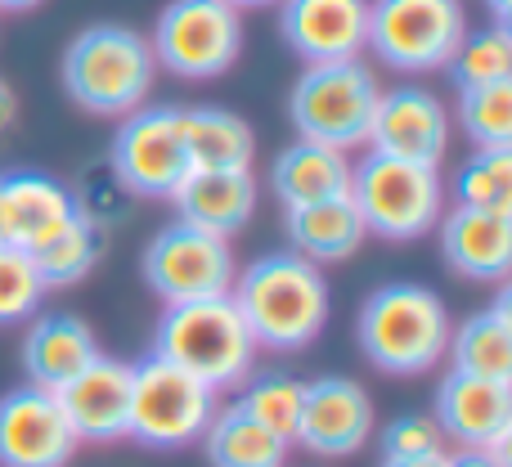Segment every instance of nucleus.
Returning a JSON list of instances; mask_svg holds the SVG:
<instances>
[{"label": "nucleus", "instance_id": "31", "mask_svg": "<svg viewBox=\"0 0 512 467\" xmlns=\"http://www.w3.org/2000/svg\"><path fill=\"white\" fill-rule=\"evenodd\" d=\"M459 126L477 149H512V81L459 90Z\"/></svg>", "mask_w": 512, "mask_h": 467}, {"label": "nucleus", "instance_id": "25", "mask_svg": "<svg viewBox=\"0 0 512 467\" xmlns=\"http://www.w3.org/2000/svg\"><path fill=\"white\" fill-rule=\"evenodd\" d=\"M185 149L194 171H252L256 135L230 108H185Z\"/></svg>", "mask_w": 512, "mask_h": 467}, {"label": "nucleus", "instance_id": "20", "mask_svg": "<svg viewBox=\"0 0 512 467\" xmlns=\"http://www.w3.org/2000/svg\"><path fill=\"white\" fill-rule=\"evenodd\" d=\"M99 342L90 333L86 319L77 315H45L32 319L23 337V373H27V387H41V391H63L90 360H99Z\"/></svg>", "mask_w": 512, "mask_h": 467}, {"label": "nucleus", "instance_id": "5", "mask_svg": "<svg viewBox=\"0 0 512 467\" xmlns=\"http://www.w3.org/2000/svg\"><path fill=\"white\" fill-rule=\"evenodd\" d=\"M346 198L355 203L364 230L391 238V243L432 234L445 216L441 167H418V162H400L373 149L360 162H351V194Z\"/></svg>", "mask_w": 512, "mask_h": 467}, {"label": "nucleus", "instance_id": "26", "mask_svg": "<svg viewBox=\"0 0 512 467\" xmlns=\"http://www.w3.org/2000/svg\"><path fill=\"white\" fill-rule=\"evenodd\" d=\"M203 450L212 467H283L288 459V441L265 432L239 405L216 409L203 432Z\"/></svg>", "mask_w": 512, "mask_h": 467}, {"label": "nucleus", "instance_id": "36", "mask_svg": "<svg viewBox=\"0 0 512 467\" xmlns=\"http://www.w3.org/2000/svg\"><path fill=\"white\" fill-rule=\"evenodd\" d=\"M382 467H445V454H432V459H382Z\"/></svg>", "mask_w": 512, "mask_h": 467}, {"label": "nucleus", "instance_id": "13", "mask_svg": "<svg viewBox=\"0 0 512 467\" xmlns=\"http://www.w3.org/2000/svg\"><path fill=\"white\" fill-rule=\"evenodd\" d=\"M369 432H373V400L355 378L324 373V378L306 382L297 445H306L319 459H351V454H360L369 445Z\"/></svg>", "mask_w": 512, "mask_h": 467}, {"label": "nucleus", "instance_id": "8", "mask_svg": "<svg viewBox=\"0 0 512 467\" xmlns=\"http://www.w3.org/2000/svg\"><path fill=\"white\" fill-rule=\"evenodd\" d=\"M149 50L171 77H221L243 50V18L225 0H167L153 23Z\"/></svg>", "mask_w": 512, "mask_h": 467}, {"label": "nucleus", "instance_id": "2", "mask_svg": "<svg viewBox=\"0 0 512 467\" xmlns=\"http://www.w3.org/2000/svg\"><path fill=\"white\" fill-rule=\"evenodd\" d=\"M59 77L77 108L95 117H126L149 104L158 59L149 50V36H140L135 27L95 23L68 41Z\"/></svg>", "mask_w": 512, "mask_h": 467}, {"label": "nucleus", "instance_id": "38", "mask_svg": "<svg viewBox=\"0 0 512 467\" xmlns=\"http://www.w3.org/2000/svg\"><path fill=\"white\" fill-rule=\"evenodd\" d=\"M36 5H41V0H0L5 14H27V9H36Z\"/></svg>", "mask_w": 512, "mask_h": 467}, {"label": "nucleus", "instance_id": "3", "mask_svg": "<svg viewBox=\"0 0 512 467\" xmlns=\"http://www.w3.org/2000/svg\"><path fill=\"white\" fill-rule=\"evenodd\" d=\"M256 351L261 346L252 342L248 324H243L230 297L167 306L158 328H153V355L185 369L189 378H198L212 391L243 387L252 378Z\"/></svg>", "mask_w": 512, "mask_h": 467}, {"label": "nucleus", "instance_id": "18", "mask_svg": "<svg viewBox=\"0 0 512 467\" xmlns=\"http://www.w3.org/2000/svg\"><path fill=\"white\" fill-rule=\"evenodd\" d=\"M77 216V198L45 171H9L0 176V243L36 252L50 234Z\"/></svg>", "mask_w": 512, "mask_h": 467}, {"label": "nucleus", "instance_id": "29", "mask_svg": "<svg viewBox=\"0 0 512 467\" xmlns=\"http://www.w3.org/2000/svg\"><path fill=\"white\" fill-rule=\"evenodd\" d=\"M454 207L472 212H512V149H472L454 176Z\"/></svg>", "mask_w": 512, "mask_h": 467}, {"label": "nucleus", "instance_id": "1", "mask_svg": "<svg viewBox=\"0 0 512 467\" xmlns=\"http://www.w3.org/2000/svg\"><path fill=\"white\" fill-rule=\"evenodd\" d=\"M234 310L265 351H301L328 324V283L315 261L297 252H265L234 274Z\"/></svg>", "mask_w": 512, "mask_h": 467}, {"label": "nucleus", "instance_id": "35", "mask_svg": "<svg viewBox=\"0 0 512 467\" xmlns=\"http://www.w3.org/2000/svg\"><path fill=\"white\" fill-rule=\"evenodd\" d=\"M14 117H18V99H14V90L0 81V135L14 126Z\"/></svg>", "mask_w": 512, "mask_h": 467}, {"label": "nucleus", "instance_id": "21", "mask_svg": "<svg viewBox=\"0 0 512 467\" xmlns=\"http://www.w3.org/2000/svg\"><path fill=\"white\" fill-rule=\"evenodd\" d=\"M270 189L283 203V212L346 198L351 194V158L342 149H328V144L297 140L270 162Z\"/></svg>", "mask_w": 512, "mask_h": 467}, {"label": "nucleus", "instance_id": "23", "mask_svg": "<svg viewBox=\"0 0 512 467\" xmlns=\"http://www.w3.org/2000/svg\"><path fill=\"white\" fill-rule=\"evenodd\" d=\"M450 369L472 373V378L490 382H512V310L508 292H499L495 306L468 315L459 328H450Z\"/></svg>", "mask_w": 512, "mask_h": 467}, {"label": "nucleus", "instance_id": "33", "mask_svg": "<svg viewBox=\"0 0 512 467\" xmlns=\"http://www.w3.org/2000/svg\"><path fill=\"white\" fill-rule=\"evenodd\" d=\"M382 459H432L445 454V432L432 414H400L378 436Z\"/></svg>", "mask_w": 512, "mask_h": 467}, {"label": "nucleus", "instance_id": "14", "mask_svg": "<svg viewBox=\"0 0 512 467\" xmlns=\"http://www.w3.org/2000/svg\"><path fill=\"white\" fill-rule=\"evenodd\" d=\"M77 445L50 391L18 387L0 396V467H68Z\"/></svg>", "mask_w": 512, "mask_h": 467}, {"label": "nucleus", "instance_id": "30", "mask_svg": "<svg viewBox=\"0 0 512 467\" xmlns=\"http://www.w3.org/2000/svg\"><path fill=\"white\" fill-rule=\"evenodd\" d=\"M450 81L459 90L495 86V81H512V36L508 27H481L459 41V50L450 54Z\"/></svg>", "mask_w": 512, "mask_h": 467}, {"label": "nucleus", "instance_id": "24", "mask_svg": "<svg viewBox=\"0 0 512 467\" xmlns=\"http://www.w3.org/2000/svg\"><path fill=\"white\" fill-rule=\"evenodd\" d=\"M288 238L292 252L306 261L324 265V261H346L360 252V243L369 238L360 212L351 198H328V203H310V207H292L288 212Z\"/></svg>", "mask_w": 512, "mask_h": 467}, {"label": "nucleus", "instance_id": "34", "mask_svg": "<svg viewBox=\"0 0 512 467\" xmlns=\"http://www.w3.org/2000/svg\"><path fill=\"white\" fill-rule=\"evenodd\" d=\"M445 467H508V450H459L445 454Z\"/></svg>", "mask_w": 512, "mask_h": 467}, {"label": "nucleus", "instance_id": "19", "mask_svg": "<svg viewBox=\"0 0 512 467\" xmlns=\"http://www.w3.org/2000/svg\"><path fill=\"white\" fill-rule=\"evenodd\" d=\"M441 256L459 279L504 283L512 270V212L454 207L441 221Z\"/></svg>", "mask_w": 512, "mask_h": 467}, {"label": "nucleus", "instance_id": "39", "mask_svg": "<svg viewBox=\"0 0 512 467\" xmlns=\"http://www.w3.org/2000/svg\"><path fill=\"white\" fill-rule=\"evenodd\" d=\"M225 5H234V9H256V5H279V0H225Z\"/></svg>", "mask_w": 512, "mask_h": 467}, {"label": "nucleus", "instance_id": "7", "mask_svg": "<svg viewBox=\"0 0 512 467\" xmlns=\"http://www.w3.org/2000/svg\"><path fill=\"white\" fill-rule=\"evenodd\" d=\"M468 36L463 0H369L373 59L396 72H436Z\"/></svg>", "mask_w": 512, "mask_h": 467}, {"label": "nucleus", "instance_id": "9", "mask_svg": "<svg viewBox=\"0 0 512 467\" xmlns=\"http://www.w3.org/2000/svg\"><path fill=\"white\" fill-rule=\"evenodd\" d=\"M216 414V391L189 378L176 364L149 360L131 364V423L126 436H135L149 450H180L198 441Z\"/></svg>", "mask_w": 512, "mask_h": 467}, {"label": "nucleus", "instance_id": "22", "mask_svg": "<svg viewBox=\"0 0 512 467\" xmlns=\"http://www.w3.org/2000/svg\"><path fill=\"white\" fill-rule=\"evenodd\" d=\"M180 207V221L198 230L230 238L252 221L256 212V180L252 171H194L171 198Z\"/></svg>", "mask_w": 512, "mask_h": 467}, {"label": "nucleus", "instance_id": "16", "mask_svg": "<svg viewBox=\"0 0 512 467\" xmlns=\"http://www.w3.org/2000/svg\"><path fill=\"white\" fill-rule=\"evenodd\" d=\"M436 423L459 450H508L512 436V382L445 373L436 387Z\"/></svg>", "mask_w": 512, "mask_h": 467}, {"label": "nucleus", "instance_id": "32", "mask_svg": "<svg viewBox=\"0 0 512 467\" xmlns=\"http://www.w3.org/2000/svg\"><path fill=\"white\" fill-rule=\"evenodd\" d=\"M45 301V283L36 274L32 256L23 247L0 243V324H23V319H36Z\"/></svg>", "mask_w": 512, "mask_h": 467}, {"label": "nucleus", "instance_id": "10", "mask_svg": "<svg viewBox=\"0 0 512 467\" xmlns=\"http://www.w3.org/2000/svg\"><path fill=\"white\" fill-rule=\"evenodd\" d=\"M108 167L131 198H176L194 176L185 149V108H135L122 117Z\"/></svg>", "mask_w": 512, "mask_h": 467}, {"label": "nucleus", "instance_id": "12", "mask_svg": "<svg viewBox=\"0 0 512 467\" xmlns=\"http://www.w3.org/2000/svg\"><path fill=\"white\" fill-rule=\"evenodd\" d=\"M364 144L400 162L441 167L445 149H450V113L427 86H391L378 95Z\"/></svg>", "mask_w": 512, "mask_h": 467}, {"label": "nucleus", "instance_id": "37", "mask_svg": "<svg viewBox=\"0 0 512 467\" xmlns=\"http://www.w3.org/2000/svg\"><path fill=\"white\" fill-rule=\"evenodd\" d=\"M490 5V14H495V23L499 27H508V18H512V0H486Z\"/></svg>", "mask_w": 512, "mask_h": 467}, {"label": "nucleus", "instance_id": "27", "mask_svg": "<svg viewBox=\"0 0 512 467\" xmlns=\"http://www.w3.org/2000/svg\"><path fill=\"white\" fill-rule=\"evenodd\" d=\"M27 256H32L45 292L50 288H72V283L86 279V274L99 265V256H104V225H95L77 207V216H72L59 234H50L36 252H27Z\"/></svg>", "mask_w": 512, "mask_h": 467}, {"label": "nucleus", "instance_id": "4", "mask_svg": "<svg viewBox=\"0 0 512 467\" xmlns=\"http://www.w3.org/2000/svg\"><path fill=\"white\" fill-rule=\"evenodd\" d=\"M355 337L373 369L391 378H414L441 364L450 346V310L423 283H382L360 306Z\"/></svg>", "mask_w": 512, "mask_h": 467}, {"label": "nucleus", "instance_id": "6", "mask_svg": "<svg viewBox=\"0 0 512 467\" xmlns=\"http://www.w3.org/2000/svg\"><path fill=\"white\" fill-rule=\"evenodd\" d=\"M378 77L360 59L342 63H306L288 95V117L297 140L328 144V149H355L369 140V122L378 108Z\"/></svg>", "mask_w": 512, "mask_h": 467}, {"label": "nucleus", "instance_id": "11", "mask_svg": "<svg viewBox=\"0 0 512 467\" xmlns=\"http://www.w3.org/2000/svg\"><path fill=\"white\" fill-rule=\"evenodd\" d=\"M144 283L158 292L167 306L180 301H207V297H230L234 288V252L230 238H216L198 225L171 221L144 243Z\"/></svg>", "mask_w": 512, "mask_h": 467}, {"label": "nucleus", "instance_id": "17", "mask_svg": "<svg viewBox=\"0 0 512 467\" xmlns=\"http://www.w3.org/2000/svg\"><path fill=\"white\" fill-rule=\"evenodd\" d=\"M77 441H117L131 423V364L99 355L63 391H54Z\"/></svg>", "mask_w": 512, "mask_h": 467}, {"label": "nucleus", "instance_id": "15", "mask_svg": "<svg viewBox=\"0 0 512 467\" xmlns=\"http://www.w3.org/2000/svg\"><path fill=\"white\" fill-rule=\"evenodd\" d=\"M279 32L297 59H360L369 41V0H279Z\"/></svg>", "mask_w": 512, "mask_h": 467}, {"label": "nucleus", "instance_id": "28", "mask_svg": "<svg viewBox=\"0 0 512 467\" xmlns=\"http://www.w3.org/2000/svg\"><path fill=\"white\" fill-rule=\"evenodd\" d=\"M301 396H306V382L292 378V373H256L243 382V396L234 405L248 418L274 432L279 441H297V423H301Z\"/></svg>", "mask_w": 512, "mask_h": 467}]
</instances>
